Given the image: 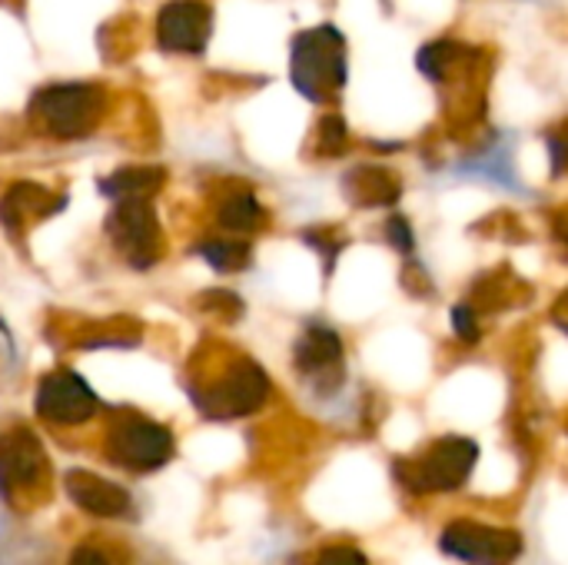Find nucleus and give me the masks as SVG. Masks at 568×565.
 <instances>
[{
	"mask_svg": "<svg viewBox=\"0 0 568 565\" xmlns=\"http://www.w3.org/2000/svg\"><path fill=\"white\" fill-rule=\"evenodd\" d=\"M290 77L293 87L313 103H323L329 93L346 87L349 67L343 33L336 27H313L296 33L290 50Z\"/></svg>",
	"mask_w": 568,
	"mask_h": 565,
	"instance_id": "obj_1",
	"label": "nucleus"
},
{
	"mask_svg": "<svg viewBox=\"0 0 568 565\" xmlns=\"http://www.w3.org/2000/svg\"><path fill=\"white\" fill-rule=\"evenodd\" d=\"M479 463V446L469 436H443L423 456L396 463V476L409 493H456L469 483Z\"/></svg>",
	"mask_w": 568,
	"mask_h": 565,
	"instance_id": "obj_2",
	"label": "nucleus"
},
{
	"mask_svg": "<svg viewBox=\"0 0 568 565\" xmlns=\"http://www.w3.org/2000/svg\"><path fill=\"white\" fill-rule=\"evenodd\" d=\"M30 110L57 140H80L97 127L103 113V93L93 83H50L37 90Z\"/></svg>",
	"mask_w": 568,
	"mask_h": 565,
	"instance_id": "obj_3",
	"label": "nucleus"
},
{
	"mask_svg": "<svg viewBox=\"0 0 568 565\" xmlns=\"http://www.w3.org/2000/svg\"><path fill=\"white\" fill-rule=\"evenodd\" d=\"M193 400L206 420H240L270 400V376L253 360H236L216 383L193 390Z\"/></svg>",
	"mask_w": 568,
	"mask_h": 565,
	"instance_id": "obj_4",
	"label": "nucleus"
},
{
	"mask_svg": "<svg viewBox=\"0 0 568 565\" xmlns=\"http://www.w3.org/2000/svg\"><path fill=\"white\" fill-rule=\"evenodd\" d=\"M106 456L130 473H153L173 460V433L143 416H123L106 433Z\"/></svg>",
	"mask_w": 568,
	"mask_h": 565,
	"instance_id": "obj_5",
	"label": "nucleus"
},
{
	"mask_svg": "<svg viewBox=\"0 0 568 565\" xmlns=\"http://www.w3.org/2000/svg\"><path fill=\"white\" fill-rule=\"evenodd\" d=\"M523 546L526 543L516 529L476 519H453L439 536V549L466 565H513L523 556Z\"/></svg>",
	"mask_w": 568,
	"mask_h": 565,
	"instance_id": "obj_6",
	"label": "nucleus"
},
{
	"mask_svg": "<svg viewBox=\"0 0 568 565\" xmlns=\"http://www.w3.org/2000/svg\"><path fill=\"white\" fill-rule=\"evenodd\" d=\"M106 233L113 246L126 256L133 270H150L163 253V236L150 200H120L106 216Z\"/></svg>",
	"mask_w": 568,
	"mask_h": 565,
	"instance_id": "obj_7",
	"label": "nucleus"
},
{
	"mask_svg": "<svg viewBox=\"0 0 568 565\" xmlns=\"http://www.w3.org/2000/svg\"><path fill=\"white\" fill-rule=\"evenodd\" d=\"M97 393L87 386V380H80L70 370H57L50 376L40 380L37 386V416L57 426H77L87 423L97 413Z\"/></svg>",
	"mask_w": 568,
	"mask_h": 565,
	"instance_id": "obj_8",
	"label": "nucleus"
},
{
	"mask_svg": "<svg viewBox=\"0 0 568 565\" xmlns=\"http://www.w3.org/2000/svg\"><path fill=\"white\" fill-rule=\"evenodd\" d=\"M296 370L310 380L320 393H336L343 383V340L326 323H310L293 350Z\"/></svg>",
	"mask_w": 568,
	"mask_h": 565,
	"instance_id": "obj_9",
	"label": "nucleus"
},
{
	"mask_svg": "<svg viewBox=\"0 0 568 565\" xmlns=\"http://www.w3.org/2000/svg\"><path fill=\"white\" fill-rule=\"evenodd\" d=\"M213 33V10L203 0H170L156 13V43L166 53H203Z\"/></svg>",
	"mask_w": 568,
	"mask_h": 565,
	"instance_id": "obj_10",
	"label": "nucleus"
},
{
	"mask_svg": "<svg viewBox=\"0 0 568 565\" xmlns=\"http://www.w3.org/2000/svg\"><path fill=\"white\" fill-rule=\"evenodd\" d=\"M47 473L43 446L30 430H10L0 436V490H33Z\"/></svg>",
	"mask_w": 568,
	"mask_h": 565,
	"instance_id": "obj_11",
	"label": "nucleus"
},
{
	"mask_svg": "<svg viewBox=\"0 0 568 565\" xmlns=\"http://www.w3.org/2000/svg\"><path fill=\"white\" fill-rule=\"evenodd\" d=\"M67 496L77 509L97 516V519H123L130 516V493L97 473L87 470H70L63 476Z\"/></svg>",
	"mask_w": 568,
	"mask_h": 565,
	"instance_id": "obj_12",
	"label": "nucleus"
},
{
	"mask_svg": "<svg viewBox=\"0 0 568 565\" xmlns=\"http://www.w3.org/2000/svg\"><path fill=\"white\" fill-rule=\"evenodd\" d=\"M63 203H67L63 196H53V193H47L43 186L20 183V186L7 190V196L0 200V220H3L10 230H17V226L27 220V213H30V216H47V213L60 210Z\"/></svg>",
	"mask_w": 568,
	"mask_h": 565,
	"instance_id": "obj_13",
	"label": "nucleus"
},
{
	"mask_svg": "<svg viewBox=\"0 0 568 565\" xmlns=\"http://www.w3.org/2000/svg\"><path fill=\"white\" fill-rule=\"evenodd\" d=\"M346 193L363 206H389L399 200V180L386 167H356L346 176Z\"/></svg>",
	"mask_w": 568,
	"mask_h": 565,
	"instance_id": "obj_14",
	"label": "nucleus"
},
{
	"mask_svg": "<svg viewBox=\"0 0 568 565\" xmlns=\"http://www.w3.org/2000/svg\"><path fill=\"white\" fill-rule=\"evenodd\" d=\"M459 173L483 180V183L509 186V190L516 186V163H513L509 147H503V143H486L483 150H476L469 160H463Z\"/></svg>",
	"mask_w": 568,
	"mask_h": 565,
	"instance_id": "obj_15",
	"label": "nucleus"
},
{
	"mask_svg": "<svg viewBox=\"0 0 568 565\" xmlns=\"http://www.w3.org/2000/svg\"><path fill=\"white\" fill-rule=\"evenodd\" d=\"M163 176L166 173L160 167H120L116 173H110L100 183V190L113 203H120V200H150L160 190Z\"/></svg>",
	"mask_w": 568,
	"mask_h": 565,
	"instance_id": "obj_16",
	"label": "nucleus"
},
{
	"mask_svg": "<svg viewBox=\"0 0 568 565\" xmlns=\"http://www.w3.org/2000/svg\"><path fill=\"white\" fill-rule=\"evenodd\" d=\"M196 253L220 273H240L253 256L250 243H243V240H203L196 246Z\"/></svg>",
	"mask_w": 568,
	"mask_h": 565,
	"instance_id": "obj_17",
	"label": "nucleus"
},
{
	"mask_svg": "<svg viewBox=\"0 0 568 565\" xmlns=\"http://www.w3.org/2000/svg\"><path fill=\"white\" fill-rule=\"evenodd\" d=\"M220 223L233 233H250L263 223V206L256 203L253 193H233L223 206H220Z\"/></svg>",
	"mask_w": 568,
	"mask_h": 565,
	"instance_id": "obj_18",
	"label": "nucleus"
},
{
	"mask_svg": "<svg viewBox=\"0 0 568 565\" xmlns=\"http://www.w3.org/2000/svg\"><path fill=\"white\" fill-rule=\"evenodd\" d=\"M383 233H386V243H389L393 250H399V253H413V250H416V230H413V223H409L403 213L386 216Z\"/></svg>",
	"mask_w": 568,
	"mask_h": 565,
	"instance_id": "obj_19",
	"label": "nucleus"
},
{
	"mask_svg": "<svg viewBox=\"0 0 568 565\" xmlns=\"http://www.w3.org/2000/svg\"><path fill=\"white\" fill-rule=\"evenodd\" d=\"M346 137H349L346 123L339 117H326L323 127H320V150L323 153H339L346 147Z\"/></svg>",
	"mask_w": 568,
	"mask_h": 565,
	"instance_id": "obj_20",
	"label": "nucleus"
},
{
	"mask_svg": "<svg viewBox=\"0 0 568 565\" xmlns=\"http://www.w3.org/2000/svg\"><path fill=\"white\" fill-rule=\"evenodd\" d=\"M453 330L463 343H479V320H476V310L469 303H459L453 310Z\"/></svg>",
	"mask_w": 568,
	"mask_h": 565,
	"instance_id": "obj_21",
	"label": "nucleus"
},
{
	"mask_svg": "<svg viewBox=\"0 0 568 565\" xmlns=\"http://www.w3.org/2000/svg\"><path fill=\"white\" fill-rule=\"evenodd\" d=\"M313 565H369V559L356 546H326Z\"/></svg>",
	"mask_w": 568,
	"mask_h": 565,
	"instance_id": "obj_22",
	"label": "nucleus"
},
{
	"mask_svg": "<svg viewBox=\"0 0 568 565\" xmlns=\"http://www.w3.org/2000/svg\"><path fill=\"white\" fill-rule=\"evenodd\" d=\"M546 147H549V163L556 173H566L568 170V127L562 133H549L546 137Z\"/></svg>",
	"mask_w": 568,
	"mask_h": 565,
	"instance_id": "obj_23",
	"label": "nucleus"
},
{
	"mask_svg": "<svg viewBox=\"0 0 568 565\" xmlns=\"http://www.w3.org/2000/svg\"><path fill=\"white\" fill-rule=\"evenodd\" d=\"M67 565H113V563H110L97 546H77Z\"/></svg>",
	"mask_w": 568,
	"mask_h": 565,
	"instance_id": "obj_24",
	"label": "nucleus"
},
{
	"mask_svg": "<svg viewBox=\"0 0 568 565\" xmlns=\"http://www.w3.org/2000/svg\"><path fill=\"white\" fill-rule=\"evenodd\" d=\"M556 323H559V326H562V330H566V333H568V293H566V296H562L559 310H556Z\"/></svg>",
	"mask_w": 568,
	"mask_h": 565,
	"instance_id": "obj_25",
	"label": "nucleus"
},
{
	"mask_svg": "<svg viewBox=\"0 0 568 565\" xmlns=\"http://www.w3.org/2000/svg\"><path fill=\"white\" fill-rule=\"evenodd\" d=\"M562 243L568 246V216H566V223H562Z\"/></svg>",
	"mask_w": 568,
	"mask_h": 565,
	"instance_id": "obj_26",
	"label": "nucleus"
}]
</instances>
